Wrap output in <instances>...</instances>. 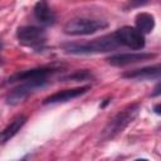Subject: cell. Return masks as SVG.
I'll use <instances>...</instances> for the list:
<instances>
[{"label": "cell", "mask_w": 161, "mask_h": 161, "mask_svg": "<svg viewBox=\"0 0 161 161\" xmlns=\"http://www.w3.org/2000/svg\"><path fill=\"white\" fill-rule=\"evenodd\" d=\"M119 47L113 34L103 35L101 38L86 42V43H68L62 45L63 50L69 54H97L111 52Z\"/></svg>", "instance_id": "6da1fadb"}, {"label": "cell", "mask_w": 161, "mask_h": 161, "mask_svg": "<svg viewBox=\"0 0 161 161\" xmlns=\"http://www.w3.org/2000/svg\"><path fill=\"white\" fill-rule=\"evenodd\" d=\"M140 111V104L133 103L126 107L125 109L119 111L113 118L108 121V123L104 126L101 133V140L102 141H109L117 137L119 133L125 131V128L136 118Z\"/></svg>", "instance_id": "7a4b0ae2"}, {"label": "cell", "mask_w": 161, "mask_h": 161, "mask_svg": "<svg viewBox=\"0 0 161 161\" xmlns=\"http://www.w3.org/2000/svg\"><path fill=\"white\" fill-rule=\"evenodd\" d=\"M108 26L106 20L101 19H89V18H78L72 19L64 25V33L68 35H91L98 30H103Z\"/></svg>", "instance_id": "3957f363"}, {"label": "cell", "mask_w": 161, "mask_h": 161, "mask_svg": "<svg viewBox=\"0 0 161 161\" xmlns=\"http://www.w3.org/2000/svg\"><path fill=\"white\" fill-rule=\"evenodd\" d=\"M47 79H30V80H23L18 87H15L13 91L9 92L6 96V103L10 106L19 104L24 99H26L31 93H34L36 89L43 88L47 84Z\"/></svg>", "instance_id": "277c9868"}, {"label": "cell", "mask_w": 161, "mask_h": 161, "mask_svg": "<svg viewBox=\"0 0 161 161\" xmlns=\"http://www.w3.org/2000/svg\"><path fill=\"white\" fill-rule=\"evenodd\" d=\"M119 45H125L133 50L142 49L145 47V35L135 26H122L113 33Z\"/></svg>", "instance_id": "5b68a950"}, {"label": "cell", "mask_w": 161, "mask_h": 161, "mask_svg": "<svg viewBox=\"0 0 161 161\" xmlns=\"http://www.w3.org/2000/svg\"><path fill=\"white\" fill-rule=\"evenodd\" d=\"M16 36L20 43L28 47H42L47 40V34L43 28L34 26V25H25L20 26L16 30Z\"/></svg>", "instance_id": "8992f818"}, {"label": "cell", "mask_w": 161, "mask_h": 161, "mask_svg": "<svg viewBox=\"0 0 161 161\" xmlns=\"http://www.w3.org/2000/svg\"><path fill=\"white\" fill-rule=\"evenodd\" d=\"M156 58V54L153 53H121V54H114L107 58V62L111 65L114 67H125L128 64L148 60Z\"/></svg>", "instance_id": "52a82bcc"}, {"label": "cell", "mask_w": 161, "mask_h": 161, "mask_svg": "<svg viewBox=\"0 0 161 161\" xmlns=\"http://www.w3.org/2000/svg\"><path fill=\"white\" fill-rule=\"evenodd\" d=\"M91 89L89 86L86 87H78V88H70V89H64V91H59L55 92L53 94H50L49 97H47L43 101V104H53V103H64L68 101H72L82 94H84L86 92H88Z\"/></svg>", "instance_id": "ba28073f"}, {"label": "cell", "mask_w": 161, "mask_h": 161, "mask_svg": "<svg viewBox=\"0 0 161 161\" xmlns=\"http://www.w3.org/2000/svg\"><path fill=\"white\" fill-rule=\"evenodd\" d=\"M57 69L55 68H50V67H40V68H34V69H29L21 73H16L14 75H11L8 82L9 83H14V82H23V80H30V79H48L49 75H52L53 73H55Z\"/></svg>", "instance_id": "9c48e42d"}, {"label": "cell", "mask_w": 161, "mask_h": 161, "mask_svg": "<svg viewBox=\"0 0 161 161\" xmlns=\"http://www.w3.org/2000/svg\"><path fill=\"white\" fill-rule=\"evenodd\" d=\"M161 73V68L158 64L156 65H150V67H143L138 69H133L130 72H126L122 74L123 78L128 79H137V80H145V79H158Z\"/></svg>", "instance_id": "30bf717a"}, {"label": "cell", "mask_w": 161, "mask_h": 161, "mask_svg": "<svg viewBox=\"0 0 161 161\" xmlns=\"http://www.w3.org/2000/svg\"><path fill=\"white\" fill-rule=\"evenodd\" d=\"M34 16L43 25H53L55 23V14L49 8L47 0H39L34 6Z\"/></svg>", "instance_id": "8fae6325"}, {"label": "cell", "mask_w": 161, "mask_h": 161, "mask_svg": "<svg viewBox=\"0 0 161 161\" xmlns=\"http://www.w3.org/2000/svg\"><path fill=\"white\" fill-rule=\"evenodd\" d=\"M26 122V117L24 114H19L16 116L1 132H0V142L1 143H5L6 141H9L10 138H13L19 131L20 128L25 125Z\"/></svg>", "instance_id": "7c38bea8"}, {"label": "cell", "mask_w": 161, "mask_h": 161, "mask_svg": "<svg viewBox=\"0 0 161 161\" xmlns=\"http://www.w3.org/2000/svg\"><path fill=\"white\" fill-rule=\"evenodd\" d=\"M136 28L142 34H148L155 28V18L148 13H138L136 15Z\"/></svg>", "instance_id": "4fadbf2b"}, {"label": "cell", "mask_w": 161, "mask_h": 161, "mask_svg": "<svg viewBox=\"0 0 161 161\" xmlns=\"http://www.w3.org/2000/svg\"><path fill=\"white\" fill-rule=\"evenodd\" d=\"M88 78H92V73H89L87 70H78V72H75L73 74L67 75L64 79H69V80L70 79L72 80H86Z\"/></svg>", "instance_id": "5bb4252c"}, {"label": "cell", "mask_w": 161, "mask_h": 161, "mask_svg": "<svg viewBox=\"0 0 161 161\" xmlns=\"http://www.w3.org/2000/svg\"><path fill=\"white\" fill-rule=\"evenodd\" d=\"M155 91H156V92L152 93V96H158V94H160V84H157V87L155 88Z\"/></svg>", "instance_id": "9a60e30c"}, {"label": "cell", "mask_w": 161, "mask_h": 161, "mask_svg": "<svg viewBox=\"0 0 161 161\" xmlns=\"http://www.w3.org/2000/svg\"><path fill=\"white\" fill-rule=\"evenodd\" d=\"M158 108H160V106H158V104H157V106H156V107H155V112H156V113H157V114H160V111H158Z\"/></svg>", "instance_id": "2e32d148"}, {"label": "cell", "mask_w": 161, "mask_h": 161, "mask_svg": "<svg viewBox=\"0 0 161 161\" xmlns=\"http://www.w3.org/2000/svg\"><path fill=\"white\" fill-rule=\"evenodd\" d=\"M131 1H135V3H145L147 0H131Z\"/></svg>", "instance_id": "e0dca14e"}, {"label": "cell", "mask_w": 161, "mask_h": 161, "mask_svg": "<svg viewBox=\"0 0 161 161\" xmlns=\"http://www.w3.org/2000/svg\"><path fill=\"white\" fill-rule=\"evenodd\" d=\"M0 49H1V43H0Z\"/></svg>", "instance_id": "ac0fdd59"}]
</instances>
